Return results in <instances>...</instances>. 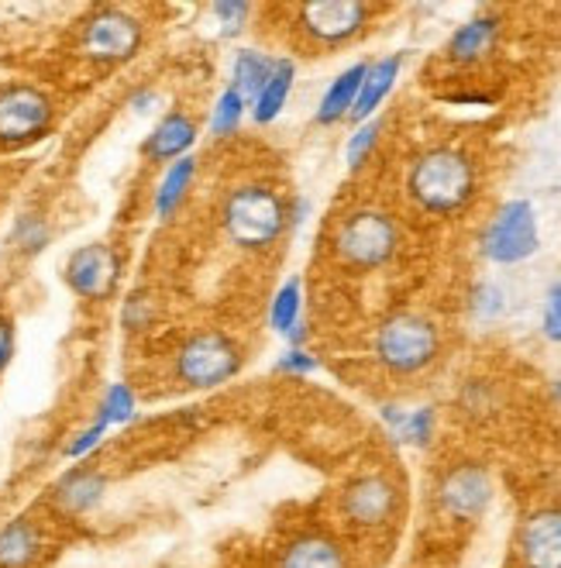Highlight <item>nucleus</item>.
Returning a JSON list of instances; mask_svg holds the SVG:
<instances>
[{
    "mask_svg": "<svg viewBox=\"0 0 561 568\" xmlns=\"http://www.w3.org/2000/svg\"><path fill=\"white\" fill-rule=\"evenodd\" d=\"M139 410V399H135V389L128 383H111L101 396V407H96V420H104L108 427H118V424H128Z\"/></svg>",
    "mask_w": 561,
    "mask_h": 568,
    "instance_id": "27",
    "label": "nucleus"
},
{
    "mask_svg": "<svg viewBox=\"0 0 561 568\" xmlns=\"http://www.w3.org/2000/svg\"><path fill=\"white\" fill-rule=\"evenodd\" d=\"M211 11L221 21V36L224 39H235V36H242L245 24H248L252 4H245V0H242V4H238V0H231V4H214Z\"/></svg>",
    "mask_w": 561,
    "mask_h": 568,
    "instance_id": "32",
    "label": "nucleus"
},
{
    "mask_svg": "<svg viewBox=\"0 0 561 568\" xmlns=\"http://www.w3.org/2000/svg\"><path fill=\"white\" fill-rule=\"evenodd\" d=\"M276 369L283 373V376H293V379H304V376H314L317 369H320V362L307 352V348H289L283 358H279V365Z\"/></svg>",
    "mask_w": 561,
    "mask_h": 568,
    "instance_id": "34",
    "label": "nucleus"
},
{
    "mask_svg": "<svg viewBox=\"0 0 561 568\" xmlns=\"http://www.w3.org/2000/svg\"><path fill=\"white\" fill-rule=\"evenodd\" d=\"M221 231L238 252L266 255L289 231V204L269 183H235L221 200Z\"/></svg>",
    "mask_w": 561,
    "mask_h": 568,
    "instance_id": "1",
    "label": "nucleus"
},
{
    "mask_svg": "<svg viewBox=\"0 0 561 568\" xmlns=\"http://www.w3.org/2000/svg\"><path fill=\"white\" fill-rule=\"evenodd\" d=\"M152 104H159V93L155 90H142V93L131 97V111H135V114H149Z\"/></svg>",
    "mask_w": 561,
    "mask_h": 568,
    "instance_id": "37",
    "label": "nucleus"
},
{
    "mask_svg": "<svg viewBox=\"0 0 561 568\" xmlns=\"http://www.w3.org/2000/svg\"><path fill=\"white\" fill-rule=\"evenodd\" d=\"M111 427L104 424V420H96L93 417V424H86L80 434H73V442L65 445V458H73V462H80V458H86L90 452H96L104 445V434H108Z\"/></svg>",
    "mask_w": 561,
    "mask_h": 568,
    "instance_id": "31",
    "label": "nucleus"
},
{
    "mask_svg": "<svg viewBox=\"0 0 561 568\" xmlns=\"http://www.w3.org/2000/svg\"><path fill=\"white\" fill-rule=\"evenodd\" d=\"M196 121L186 111H170L155 121V128L149 131V139L142 145V155L149 162H176L183 155H190V149L196 145Z\"/></svg>",
    "mask_w": 561,
    "mask_h": 568,
    "instance_id": "17",
    "label": "nucleus"
},
{
    "mask_svg": "<svg viewBox=\"0 0 561 568\" xmlns=\"http://www.w3.org/2000/svg\"><path fill=\"white\" fill-rule=\"evenodd\" d=\"M300 314H304V283H300V276H289L276 290L273 304H269V327L286 338V334L304 321Z\"/></svg>",
    "mask_w": 561,
    "mask_h": 568,
    "instance_id": "25",
    "label": "nucleus"
},
{
    "mask_svg": "<svg viewBox=\"0 0 561 568\" xmlns=\"http://www.w3.org/2000/svg\"><path fill=\"white\" fill-rule=\"evenodd\" d=\"M500 39V18L492 14H479L472 21H466L461 28H455V36L448 39V59L458 62V65H469V62H479L492 52Z\"/></svg>",
    "mask_w": 561,
    "mask_h": 568,
    "instance_id": "20",
    "label": "nucleus"
},
{
    "mask_svg": "<svg viewBox=\"0 0 561 568\" xmlns=\"http://www.w3.org/2000/svg\"><path fill=\"white\" fill-rule=\"evenodd\" d=\"M55 124L52 97L35 83H4L0 87V149H28L42 142Z\"/></svg>",
    "mask_w": 561,
    "mask_h": 568,
    "instance_id": "7",
    "label": "nucleus"
},
{
    "mask_svg": "<svg viewBox=\"0 0 561 568\" xmlns=\"http://www.w3.org/2000/svg\"><path fill=\"white\" fill-rule=\"evenodd\" d=\"M382 424L392 434V442L400 445H414V448H427L435 438V427H438V414L435 407H417V410H404L396 404H386L382 410Z\"/></svg>",
    "mask_w": 561,
    "mask_h": 568,
    "instance_id": "22",
    "label": "nucleus"
},
{
    "mask_svg": "<svg viewBox=\"0 0 561 568\" xmlns=\"http://www.w3.org/2000/svg\"><path fill=\"white\" fill-rule=\"evenodd\" d=\"M338 510L355 530H379L400 510V486L382 473H366L345 483Z\"/></svg>",
    "mask_w": 561,
    "mask_h": 568,
    "instance_id": "11",
    "label": "nucleus"
},
{
    "mask_svg": "<svg viewBox=\"0 0 561 568\" xmlns=\"http://www.w3.org/2000/svg\"><path fill=\"white\" fill-rule=\"evenodd\" d=\"M49 239H52V231H49V224H45V217H35V214H24V217H18V224H14V231H11V242H14V248L21 252V255H39L45 245H49Z\"/></svg>",
    "mask_w": 561,
    "mask_h": 568,
    "instance_id": "28",
    "label": "nucleus"
},
{
    "mask_svg": "<svg viewBox=\"0 0 561 568\" xmlns=\"http://www.w3.org/2000/svg\"><path fill=\"white\" fill-rule=\"evenodd\" d=\"M376 8L361 0H310L296 8V28L310 45L338 49L351 39H358L369 28Z\"/></svg>",
    "mask_w": 561,
    "mask_h": 568,
    "instance_id": "9",
    "label": "nucleus"
},
{
    "mask_svg": "<svg viewBox=\"0 0 561 568\" xmlns=\"http://www.w3.org/2000/svg\"><path fill=\"white\" fill-rule=\"evenodd\" d=\"M554 399H558V404H561V379L554 383Z\"/></svg>",
    "mask_w": 561,
    "mask_h": 568,
    "instance_id": "38",
    "label": "nucleus"
},
{
    "mask_svg": "<svg viewBox=\"0 0 561 568\" xmlns=\"http://www.w3.org/2000/svg\"><path fill=\"white\" fill-rule=\"evenodd\" d=\"M245 365L242 342L231 338L221 327L193 331L173 355V376L186 389H217L231 383Z\"/></svg>",
    "mask_w": 561,
    "mask_h": 568,
    "instance_id": "5",
    "label": "nucleus"
},
{
    "mask_svg": "<svg viewBox=\"0 0 561 568\" xmlns=\"http://www.w3.org/2000/svg\"><path fill=\"white\" fill-rule=\"evenodd\" d=\"M145 45V24L135 11L128 8H93L80 21V36H76V52L93 62V65H121L131 62Z\"/></svg>",
    "mask_w": 561,
    "mask_h": 568,
    "instance_id": "6",
    "label": "nucleus"
},
{
    "mask_svg": "<svg viewBox=\"0 0 561 568\" xmlns=\"http://www.w3.org/2000/svg\"><path fill=\"white\" fill-rule=\"evenodd\" d=\"M62 280L80 300H108L121 280V258L108 242H90L70 252L62 265Z\"/></svg>",
    "mask_w": 561,
    "mask_h": 568,
    "instance_id": "12",
    "label": "nucleus"
},
{
    "mask_svg": "<svg viewBox=\"0 0 561 568\" xmlns=\"http://www.w3.org/2000/svg\"><path fill=\"white\" fill-rule=\"evenodd\" d=\"M404 62H407V55H404V52H396V55H386V59L369 62L366 80H361V90H358V100H355V108H351V114H348V121H351L355 128L376 118V111L382 108V100L392 93L396 80H400Z\"/></svg>",
    "mask_w": 561,
    "mask_h": 568,
    "instance_id": "18",
    "label": "nucleus"
},
{
    "mask_svg": "<svg viewBox=\"0 0 561 568\" xmlns=\"http://www.w3.org/2000/svg\"><path fill=\"white\" fill-rule=\"evenodd\" d=\"M14 358V321L8 314H0V376Z\"/></svg>",
    "mask_w": 561,
    "mask_h": 568,
    "instance_id": "36",
    "label": "nucleus"
},
{
    "mask_svg": "<svg viewBox=\"0 0 561 568\" xmlns=\"http://www.w3.org/2000/svg\"><path fill=\"white\" fill-rule=\"evenodd\" d=\"M276 70V59L269 52L258 49H238L235 59H231V90H238L248 104L258 97V90L266 87V80Z\"/></svg>",
    "mask_w": 561,
    "mask_h": 568,
    "instance_id": "24",
    "label": "nucleus"
},
{
    "mask_svg": "<svg viewBox=\"0 0 561 568\" xmlns=\"http://www.w3.org/2000/svg\"><path fill=\"white\" fill-rule=\"evenodd\" d=\"M121 321H124V327H128V331H142V327L152 321V300H149V296H142V293L128 296Z\"/></svg>",
    "mask_w": 561,
    "mask_h": 568,
    "instance_id": "35",
    "label": "nucleus"
},
{
    "mask_svg": "<svg viewBox=\"0 0 561 568\" xmlns=\"http://www.w3.org/2000/svg\"><path fill=\"white\" fill-rule=\"evenodd\" d=\"M379 135H382V121H379V118H373V121H366V124H358V128H355V135H351L348 145H345V162H348V170H351V173H358L361 165H366V159H369V152L376 149Z\"/></svg>",
    "mask_w": 561,
    "mask_h": 568,
    "instance_id": "29",
    "label": "nucleus"
},
{
    "mask_svg": "<svg viewBox=\"0 0 561 568\" xmlns=\"http://www.w3.org/2000/svg\"><path fill=\"white\" fill-rule=\"evenodd\" d=\"M276 568H351V555L335 534L300 530L279 548Z\"/></svg>",
    "mask_w": 561,
    "mask_h": 568,
    "instance_id": "14",
    "label": "nucleus"
},
{
    "mask_svg": "<svg viewBox=\"0 0 561 568\" xmlns=\"http://www.w3.org/2000/svg\"><path fill=\"white\" fill-rule=\"evenodd\" d=\"M293 83H296V62L293 59H276V70L273 77L266 80V87L258 90V97L252 100V121L255 124H273L283 108H286V100L293 93Z\"/></svg>",
    "mask_w": 561,
    "mask_h": 568,
    "instance_id": "23",
    "label": "nucleus"
},
{
    "mask_svg": "<svg viewBox=\"0 0 561 568\" xmlns=\"http://www.w3.org/2000/svg\"><path fill=\"white\" fill-rule=\"evenodd\" d=\"M332 252L348 270H382L400 252V224L379 207H358L335 224Z\"/></svg>",
    "mask_w": 561,
    "mask_h": 568,
    "instance_id": "3",
    "label": "nucleus"
},
{
    "mask_svg": "<svg viewBox=\"0 0 561 568\" xmlns=\"http://www.w3.org/2000/svg\"><path fill=\"white\" fill-rule=\"evenodd\" d=\"M245 111H248V100H245L238 90L224 87V90L217 93V100H214V108H211V121H207L211 139H214V142H224V139H231V135H238V128H242V121H245Z\"/></svg>",
    "mask_w": 561,
    "mask_h": 568,
    "instance_id": "26",
    "label": "nucleus"
},
{
    "mask_svg": "<svg viewBox=\"0 0 561 568\" xmlns=\"http://www.w3.org/2000/svg\"><path fill=\"white\" fill-rule=\"evenodd\" d=\"M479 245L492 265H520L531 258L541 245L538 211L531 200H507L486 224Z\"/></svg>",
    "mask_w": 561,
    "mask_h": 568,
    "instance_id": "8",
    "label": "nucleus"
},
{
    "mask_svg": "<svg viewBox=\"0 0 561 568\" xmlns=\"http://www.w3.org/2000/svg\"><path fill=\"white\" fill-rule=\"evenodd\" d=\"M376 362L392 376H417L441 352V331L431 317L404 311L376 327Z\"/></svg>",
    "mask_w": 561,
    "mask_h": 568,
    "instance_id": "4",
    "label": "nucleus"
},
{
    "mask_svg": "<svg viewBox=\"0 0 561 568\" xmlns=\"http://www.w3.org/2000/svg\"><path fill=\"white\" fill-rule=\"evenodd\" d=\"M366 70H369V62H351L348 70H341L332 87L324 90L320 97V104H317V114L314 121L320 128H332L338 121H345L355 108V100H358V90H361V80H366Z\"/></svg>",
    "mask_w": 561,
    "mask_h": 568,
    "instance_id": "19",
    "label": "nucleus"
},
{
    "mask_svg": "<svg viewBox=\"0 0 561 568\" xmlns=\"http://www.w3.org/2000/svg\"><path fill=\"white\" fill-rule=\"evenodd\" d=\"M503 311H507V296H503V290L497 283H479L472 290V314H476V321L492 324L497 317H503Z\"/></svg>",
    "mask_w": 561,
    "mask_h": 568,
    "instance_id": "30",
    "label": "nucleus"
},
{
    "mask_svg": "<svg viewBox=\"0 0 561 568\" xmlns=\"http://www.w3.org/2000/svg\"><path fill=\"white\" fill-rule=\"evenodd\" d=\"M513 548L520 568H561V507L527 514L517 527Z\"/></svg>",
    "mask_w": 561,
    "mask_h": 568,
    "instance_id": "13",
    "label": "nucleus"
},
{
    "mask_svg": "<svg viewBox=\"0 0 561 568\" xmlns=\"http://www.w3.org/2000/svg\"><path fill=\"white\" fill-rule=\"evenodd\" d=\"M108 493V476L101 469H90V465H73L70 473H62L55 486L49 489L52 507L65 517H83L104 504Z\"/></svg>",
    "mask_w": 561,
    "mask_h": 568,
    "instance_id": "15",
    "label": "nucleus"
},
{
    "mask_svg": "<svg viewBox=\"0 0 561 568\" xmlns=\"http://www.w3.org/2000/svg\"><path fill=\"white\" fill-rule=\"evenodd\" d=\"M193 180H196V155H183L166 165V173H162L155 196H152V211L159 221H170L183 207V200L193 190Z\"/></svg>",
    "mask_w": 561,
    "mask_h": 568,
    "instance_id": "21",
    "label": "nucleus"
},
{
    "mask_svg": "<svg viewBox=\"0 0 561 568\" xmlns=\"http://www.w3.org/2000/svg\"><path fill=\"white\" fill-rule=\"evenodd\" d=\"M541 331L544 338L561 345V280H554L548 286V296H544V314H541Z\"/></svg>",
    "mask_w": 561,
    "mask_h": 568,
    "instance_id": "33",
    "label": "nucleus"
},
{
    "mask_svg": "<svg viewBox=\"0 0 561 568\" xmlns=\"http://www.w3.org/2000/svg\"><path fill=\"white\" fill-rule=\"evenodd\" d=\"M479 190V170L469 152L438 145L410 162L407 193L414 204L431 217H451L472 204Z\"/></svg>",
    "mask_w": 561,
    "mask_h": 568,
    "instance_id": "2",
    "label": "nucleus"
},
{
    "mask_svg": "<svg viewBox=\"0 0 561 568\" xmlns=\"http://www.w3.org/2000/svg\"><path fill=\"white\" fill-rule=\"evenodd\" d=\"M435 504L448 520L476 524L492 504V476L479 462H458L441 473L435 486Z\"/></svg>",
    "mask_w": 561,
    "mask_h": 568,
    "instance_id": "10",
    "label": "nucleus"
},
{
    "mask_svg": "<svg viewBox=\"0 0 561 568\" xmlns=\"http://www.w3.org/2000/svg\"><path fill=\"white\" fill-rule=\"evenodd\" d=\"M49 538L35 517H14L0 524V568H35L45 558Z\"/></svg>",
    "mask_w": 561,
    "mask_h": 568,
    "instance_id": "16",
    "label": "nucleus"
}]
</instances>
